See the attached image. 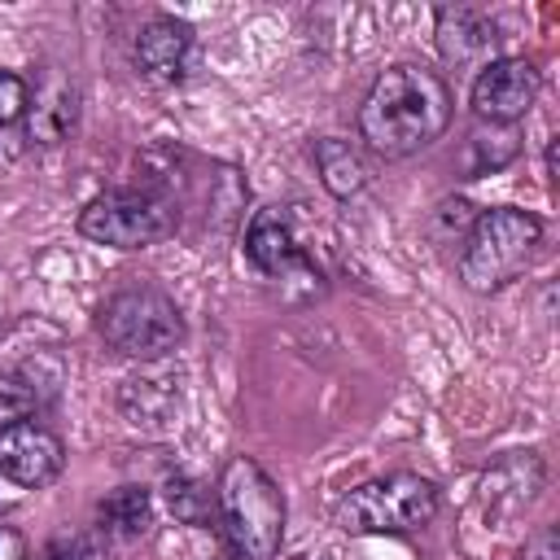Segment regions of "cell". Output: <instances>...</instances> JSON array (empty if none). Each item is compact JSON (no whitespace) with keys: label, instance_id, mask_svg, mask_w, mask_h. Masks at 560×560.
I'll return each mask as SVG.
<instances>
[{"label":"cell","instance_id":"cell-1","mask_svg":"<svg viewBox=\"0 0 560 560\" xmlns=\"http://www.w3.org/2000/svg\"><path fill=\"white\" fill-rule=\"evenodd\" d=\"M451 109H455V96L438 70L398 61L372 79V88L354 114V127H359L363 149L394 162V158H411V153L429 149L446 131Z\"/></svg>","mask_w":560,"mask_h":560},{"label":"cell","instance_id":"cell-2","mask_svg":"<svg viewBox=\"0 0 560 560\" xmlns=\"http://www.w3.org/2000/svg\"><path fill=\"white\" fill-rule=\"evenodd\" d=\"M214 512L236 560H276L284 542V494L249 455H232L214 481Z\"/></svg>","mask_w":560,"mask_h":560},{"label":"cell","instance_id":"cell-3","mask_svg":"<svg viewBox=\"0 0 560 560\" xmlns=\"http://www.w3.org/2000/svg\"><path fill=\"white\" fill-rule=\"evenodd\" d=\"M542 245V219L516 206L481 210L459 249V280L472 293H494L512 284Z\"/></svg>","mask_w":560,"mask_h":560},{"label":"cell","instance_id":"cell-4","mask_svg":"<svg viewBox=\"0 0 560 560\" xmlns=\"http://www.w3.org/2000/svg\"><path fill=\"white\" fill-rule=\"evenodd\" d=\"M96 332L105 337L114 354L153 363V359H166L184 341V315L175 298L162 293L158 284H127L101 302Z\"/></svg>","mask_w":560,"mask_h":560},{"label":"cell","instance_id":"cell-5","mask_svg":"<svg viewBox=\"0 0 560 560\" xmlns=\"http://www.w3.org/2000/svg\"><path fill=\"white\" fill-rule=\"evenodd\" d=\"M438 486L416 472H389L354 486L337 503V525L346 534H411L438 516Z\"/></svg>","mask_w":560,"mask_h":560},{"label":"cell","instance_id":"cell-6","mask_svg":"<svg viewBox=\"0 0 560 560\" xmlns=\"http://www.w3.org/2000/svg\"><path fill=\"white\" fill-rule=\"evenodd\" d=\"M175 223V201L153 188H109L79 210V232L109 249H149L166 241Z\"/></svg>","mask_w":560,"mask_h":560},{"label":"cell","instance_id":"cell-7","mask_svg":"<svg viewBox=\"0 0 560 560\" xmlns=\"http://www.w3.org/2000/svg\"><path fill=\"white\" fill-rule=\"evenodd\" d=\"M245 258L262 271V276H271V280H280V284H306V293H324V284H319V271L311 267V258L302 254V245H298V236H293V219H289V210L284 206H262V210H254V219H249V228H245Z\"/></svg>","mask_w":560,"mask_h":560},{"label":"cell","instance_id":"cell-8","mask_svg":"<svg viewBox=\"0 0 560 560\" xmlns=\"http://www.w3.org/2000/svg\"><path fill=\"white\" fill-rule=\"evenodd\" d=\"M538 88H542V74L529 57H494L477 70L472 79V114L490 127H512L516 118L529 114V105L538 101Z\"/></svg>","mask_w":560,"mask_h":560},{"label":"cell","instance_id":"cell-9","mask_svg":"<svg viewBox=\"0 0 560 560\" xmlns=\"http://www.w3.org/2000/svg\"><path fill=\"white\" fill-rule=\"evenodd\" d=\"M66 468V446L52 429L35 424V420H13L0 424V477L39 490L48 481H57Z\"/></svg>","mask_w":560,"mask_h":560},{"label":"cell","instance_id":"cell-10","mask_svg":"<svg viewBox=\"0 0 560 560\" xmlns=\"http://www.w3.org/2000/svg\"><path fill=\"white\" fill-rule=\"evenodd\" d=\"M131 57H136V70L153 83H179L188 74V61H192V26L179 22V18H149L136 39H131Z\"/></svg>","mask_w":560,"mask_h":560},{"label":"cell","instance_id":"cell-11","mask_svg":"<svg viewBox=\"0 0 560 560\" xmlns=\"http://www.w3.org/2000/svg\"><path fill=\"white\" fill-rule=\"evenodd\" d=\"M433 39H438V52L446 66H486V61H494L499 31H494L490 13L472 9V4H442Z\"/></svg>","mask_w":560,"mask_h":560},{"label":"cell","instance_id":"cell-12","mask_svg":"<svg viewBox=\"0 0 560 560\" xmlns=\"http://www.w3.org/2000/svg\"><path fill=\"white\" fill-rule=\"evenodd\" d=\"M79 122V88L61 70H44L31 88L26 105V140L31 144H61Z\"/></svg>","mask_w":560,"mask_h":560},{"label":"cell","instance_id":"cell-13","mask_svg":"<svg viewBox=\"0 0 560 560\" xmlns=\"http://www.w3.org/2000/svg\"><path fill=\"white\" fill-rule=\"evenodd\" d=\"M96 529L118 538V542H136L153 529V499L144 486H118L96 503Z\"/></svg>","mask_w":560,"mask_h":560},{"label":"cell","instance_id":"cell-14","mask_svg":"<svg viewBox=\"0 0 560 560\" xmlns=\"http://www.w3.org/2000/svg\"><path fill=\"white\" fill-rule=\"evenodd\" d=\"M315 166H319V184H324L332 197H354V192L372 179V166H368V158L359 153V144L341 140V136L315 140Z\"/></svg>","mask_w":560,"mask_h":560},{"label":"cell","instance_id":"cell-15","mask_svg":"<svg viewBox=\"0 0 560 560\" xmlns=\"http://www.w3.org/2000/svg\"><path fill=\"white\" fill-rule=\"evenodd\" d=\"M118 407H122V416H131V424H162L179 407V385H175V376H166V381L127 376L118 389Z\"/></svg>","mask_w":560,"mask_h":560},{"label":"cell","instance_id":"cell-16","mask_svg":"<svg viewBox=\"0 0 560 560\" xmlns=\"http://www.w3.org/2000/svg\"><path fill=\"white\" fill-rule=\"evenodd\" d=\"M521 153V136L512 127H490V131H472L464 140V175H490L499 166H508Z\"/></svg>","mask_w":560,"mask_h":560},{"label":"cell","instance_id":"cell-17","mask_svg":"<svg viewBox=\"0 0 560 560\" xmlns=\"http://www.w3.org/2000/svg\"><path fill=\"white\" fill-rule=\"evenodd\" d=\"M166 503H171V512L184 521V525H210L219 512H214V490L210 486H201V481H192V477H171L166 481Z\"/></svg>","mask_w":560,"mask_h":560},{"label":"cell","instance_id":"cell-18","mask_svg":"<svg viewBox=\"0 0 560 560\" xmlns=\"http://www.w3.org/2000/svg\"><path fill=\"white\" fill-rule=\"evenodd\" d=\"M44 402V389L18 372H4L0 376V424H13V420H31Z\"/></svg>","mask_w":560,"mask_h":560},{"label":"cell","instance_id":"cell-19","mask_svg":"<svg viewBox=\"0 0 560 560\" xmlns=\"http://www.w3.org/2000/svg\"><path fill=\"white\" fill-rule=\"evenodd\" d=\"M26 105H31V83L22 74H13V70H0V127L22 122Z\"/></svg>","mask_w":560,"mask_h":560},{"label":"cell","instance_id":"cell-20","mask_svg":"<svg viewBox=\"0 0 560 560\" xmlns=\"http://www.w3.org/2000/svg\"><path fill=\"white\" fill-rule=\"evenodd\" d=\"M48 560H109V556H105V542L96 534H66L52 542Z\"/></svg>","mask_w":560,"mask_h":560},{"label":"cell","instance_id":"cell-21","mask_svg":"<svg viewBox=\"0 0 560 560\" xmlns=\"http://www.w3.org/2000/svg\"><path fill=\"white\" fill-rule=\"evenodd\" d=\"M521 560H556V529H538L529 542H525V556Z\"/></svg>","mask_w":560,"mask_h":560},{"label":"cell","instance_id":"cell-22","mask_svg":"<svg viewBox=\"0 0 560 560\" xmlns=\"http://www.w3.org/2000/svg\"><path fill=\"white\" fill-rule=\"evenodd\" d=\"M0 560H26V538L13 525H0Z\"/></svg>","mask_w":560,"mask_h":560},{"label":"cell","instance_id":"cell-23","mask_svg":"<svg viewBox=\"0 0 560 560\" xmlns=\"http://www.w3.org/2000/svg\"><path fill=\"white\" fill-rule=\"evenodd\" d=\"M232 560H236V556H232Z\"/></svg>","mask_w":560,"mask_h":560}]
</instances>
